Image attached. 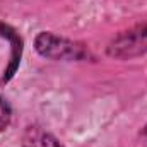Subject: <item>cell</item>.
<instances>
[{
	"mask_svg": "<svg viewBox=\"0 0 147 147\" xmlns=\"http://www.w3.org/2000/svg\"><path fill=\"white\" fill-rule=\"evenodd\" d=\"M106 55L115 60H134L147 55V19L116 34L106 46Z\"/></svg>",
	"mask_w": 147,
	"mask_h": 147,
	"instance_id": "7a4b0ae2",
	"label": "cell"
},
{
	"mask_svg": "<svg viewBox=\"0 0 147 147\" xmlns=\"http://www.w3.org/2000/svg\"><path fill=\"white\" fill-rule=\"evenodd\" d=\"M34 50L48 60H84L89 57L86 45L58 36L51 31H41L34 38Z\"/></svg>",
	"mask_w": 147,
	"mask_h": 147,
	"instance_id": "6da1fadb",
	"label": "cell"
},
{
	"mask_svg": "<svg viewBox=\"0 0 147 147\" xmlns=\"http://www.w3.org/2000/svg\"><path fill=\"white\" fill-rule=\"evenodd\" d=\"M22 147H65L38 125H29L22 135Z\"/></svg>",
	"mask_w": 147,
	"mask_h": 147,
	"instance_id": "3957f363",
	"label": "cell"
},
{
	"mask_svg": "<svg viewBox=\"0 0 147 147\" xmlns=\"http://www.w3.org/2000/svg\"><path fill=\"white\" fill-rule=\"evenodd\" d=\"M10 120H12V108L10 105L0 96V132H3L9 125H10Z\"/></svg>",
	"mask_w": 147,
	"mask_h": 147,
	"instance_id": "277c9868",
	"label": "cell"
},
{
	"mask_svg": "<svg viewBox=\"0 0 147 147\" xmlns=\"http://www.w3.org/2000/svg\"><path fill=\"white\" fill-rule=\"evenodd\" d=\"M142 137H144V139H147V125H146V128L142 130Z\"/></svg>",
	"mask_w": 147,
	"mask_h": 147,
	"instance_id": "5b68a950",
	"label": "cell"
}]
</instances>
